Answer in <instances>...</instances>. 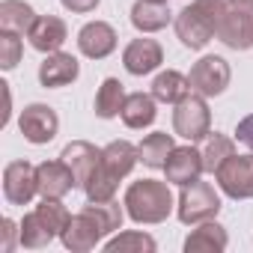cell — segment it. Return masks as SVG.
Instances as JSON below:
<instances>
[{
    "mask_svg": "<svg viewBox=\"0 0 253 253\" xmlns=\"http://www.w3.org/2000/svg\"><path fill=\"white\" fill-rule=\"evenodd\" d=\"M229 78H232L229 63H226L223 57H217V54H206V57H200V60L191 66V75H188L191 89L200 92V95H206V98L220 95V92L229 86Z\"/></svg>",
    "mask_w": 253,
    "mask_h": 253,
    "instance_id": "52a82bcc",
    "label": "cell"
},
{
    "mask_svg": "<svg viewBox=\"0 0 253 253\" xmlns=\"http://www.w3.org/2000/svg\"><path fill=\"white\" fill-rule=\"evenodd\" d=\"M33 21H36V12L24 0H3V3H0V30L27 33Z\"/></svg>",
    "mask_w": 253,
    "mask_h": 253,
    "instance_id": "d4e9b609",
    "label": "cell"
},
{
    "mask_svg": "<svg viewBox=\"0 0 253 253\" xmlns=\"http://www.w3.org/2000/svg\"><path fill=\"white\" fill-rule=\"evenodd\" d=\"M155 238L146 235V232H137V229H128V232H119L116 238H110L104 244L107 253H155Z\"/></svg>",
    "mask_w": 253,
    "mask_h": 253,
    "instance_id": "83f0119b",
    "label": "cell"
},
{
    "mask_svg": "<svg viewBox=\"0 0 253 253\" xmlns=\"http://www.w3.org/2000/svg\"><path fill=\"white\" fill-rule=\"evenodd\" d=\"M217 188L232 200H253V152L250 155H232L220 164L214 173Z\"/></svg>",
    "mask_w": 253,
    "mask_h": 253,
    "instance_id": "ba28073f",
    "label": "cell"
},
{
    "mask_svg": "<svg viewBox=\"0 0 253 253\" xmlns=\"http://www.w3.org/2000/svg\"><path fill=\"white\" fill-rule=\"evenodd\" d=\"M140 161V152L134 143L128 140H113L101 149V161L92 170L89 182L84 185L86 200H113L119 182L134 170V164Z\"/></svg>",
    "mask_w": 253,
    "mask_h": 253,
    "instance_id": "6da1fadb",
    "label": "cell"
},
{
    "mask_svg": "<svg viewBox=\"0 0 253 253\" xmlns=\"http://www.w3.org/2000/svg\"><path fill=\"white\" fill-rule=\"evenodd\" d=\"M232 155H235L232 137H226V134H220V131H211V134L206 137V146H203V167H206V173H217L220 164H223L226 158H232Z\"/></svg>",
    "mask_w": 253,
    "mask_h": 253,
    "instance_id": "4316f807",
    "label": "cell"
},
{
    "mask_svg": "<svg viewBox=\"0 0 253 253\" xmlns=\"http://www.w3.org/2000/svg\"><path fill=\"white\" fill-rule=\"evenodd\" d=\"M57 238V232L39 217V211L33 209L30 214H24V220H21V247H27V250H42V247H48L51 241Z\"/></svg>",
    "mask_w": 253,
    "mask_h": 253,
    "instance_id": "484cf974",
    "label": "cell"
},
{
    "mask_svg": "<svg viewBox=\"0 0 253 253\" xmlns=\"http://www.w3.org/2000/svg\"><path fill=\"white\" fill-rule=\"evenodd\" d=\"M217 39L232 51L253 48V0H223Z\"/></svg>",
    "mask_w": 253,
    "mask_h": 253,
    "instance_id": "277c9868",
    "label": "cell"
},
{
    "mask_svg": "<svg viewBox=\"0 0 253 253\" xmlns=\"http://www.w3.org/2000/svg\"><path fill=\"white\" fill-rule=\"evenodd\" d=\"M188 92H194L191 81H188V75H182L176 69H167V72L155 75V81H152V95L164 104H179Z\"/></svg>",
    "mask_w": 253,
    "mask_h": 253,
    "instance_id": "603a6c76",
    "label": "cell"
},
{
    "mask_svg": "<svg viewBox=\"0 0 253 253\" xmlns=\"http://www.w3.org/2000/svg\"><path fill=\"white\" fill-rule=\"evenodd\" d=\"M173 12L167 9V3H155V0H137L131 6V24L140 33H158L170 24Z\"/></svg>",
    "mask_w": 253,
    "mask_h": 253,
    "instance_id": "44dd1931",
    "label": "cell"
},
{
    "mask_svg": "<svg viewBox=\"0 0 253 253\" xmlns=\"http://www.w3.org/2000/svg\"><path fill=\"white\" fill-rule=\"evenodd\" d=\"M125 104V86L116 78H104L98 92H95V116L98 119H113L122 113Z\"/></svg>",
    "mask_w": 253,
    "mask_h": 253,
    "instance_id": "cb8c5ba5",
    "label": "cell"
},
{
    "mask_svg": "<svg viewBox=\"0 0 253 253\" xmlns=\"http://www.w3.org/2000/svg\"><path fill=\"white\" fill-rule=\"evenodd\" d=\"M235 137H238V143H244V146L253 152V113H250V116H244V119L238 122Z\"/></svg>",
    "mask_w": 253,
    "mask_h": 253,
    "instance_id": "4dcf8cb0",
    "label": "cell"
},
{
    "mask_svg": "<svg viewBox=\"0 0 253 253\" xmlns=\"http://www.w3.org/2000/svg\"><path fill=\"white\" fill-rule=\"evenodd\" d=\"M226 244H229L226 229L217 220H203L185 238V253H220L226 250Z\"/></svg>",
    "mask_w": 253,
    "mask_h": 253,
    "instance_id": "d6986e66",
    "label": "cell"
},
{
    "mask_svg": "<svg viewBox=\"0 0 253 253\" xmlns=\"http://www.w3.org/2000/svg\"><path fill=\"white\" fill-rule=\"evenodd\" d=\"M155 3H167V0H155Z\"/></svg>",
    "mask_w": 253,
    "mask_h": 253,
    "instance_id": "d6a6232c",
    "label": "cell"
},
{
    "mask_svg": "<svg viewBox=\"0 0 253 253\" xmlns=\"http://www.w3.org/2000/svg\"><path fill=\"white\" fill-rule=\"evenodd\" d=\"M164 63V51L155 39H134L122 51V66L128 75H149Z\"/></svg>",
    "mask_w": 253,
    "mask_h": 253,
    "instance_id": "9a60e30c",
    "label": "cell"
},
{
    "mask_svg": "<svg viewBox=\"0 0 253 253\" xmlns=\"http://www.w3.org/2000/svg\"><path fill=\"white\" fill-rule=\"evenodd\" d=\"M125 211L134 223H164L173 211V194H170V185L167 182H158V179H140V182H131L128 191H125Z\"/></svg>",
    "mask_w": 253,
    "mask_h": 253,
    "instance_id": "7a4b0ae2",
    "label": "cell"
},
{
    "mask_svg": "<svg viewBox=\"0 0 253 253\" xmlns=\"http://www.w3.org/2000/svg\"><path fill=\"white\" fill-rule=\"evenodd\" d=\"M18 128H21V134H24L27 143L45 146V143H51V140L57 137V131H60L57 110L48 107V104H42V101H33V104H27V107L21 110Z\"/></svg>",
    "mask_w": 253,
    "mask_h": 253,
    "instance_id": "9c48e42d",
    "label": "cell"
},
{
    "mask_svg": "<svg viewBox=\"0 0 253 253\" xmlns=\"http://www.w3.org/2000/svg\"><path fill=\"white\" fill-rule=\"evenodd\" d=\"M104 235H107V232L98 226V220H95L86 209H81L78 214H72L69 223H66V229L60 232L66 250H75V253H86V250H92Z\"/></svg>",
    "mask_w": 253,
    "mask_h": 253,
    "instance_id": "8fae6325",
    "label": "cell"
},
{
    "mask_svg": "<svg viewBox=\"0 0 253 253\" xmlns=\"http://www.w3.org/2000/svg\"><path fill=\"white\" fill-rule=\"evenodd\" d=\"M0 226H3V229H0V232H3L0 250H3V253H9V250L15 247V238H21V223H15L12 217H3V223H0Z\"/></svg>",
    "mask_w": 253,
    "mask_h": 253,
    "instance_id": "f546056e",
    "label": "cell"
},
{
    "mask_svg": "<svg viewBox=\"0 0 253 253\" xmlns=\"http://www.w3.org/2000/svg\"><path fill=\"white\" fill-rule=\"evenodd\" d=\"M164 173H167V182H173V185H188V182H197L203 173H206V167H203V152H197L194 149V143L191 146H176L173 152H170V158H167V164H164Z\"/></svg>",
    "mask_w": 253,
    "mask_h": 253,
    "instance_id": "5bb4252c",
    "label": "cell"
},
{
    "mask_svg": "<svg viewBox=\"0 0 253 253\" xmlns=\"http://www.w3.org/2000/svg\"><path fill=\"white\" fill-rule=\"evenodd\" d=\"M220 15H223V0H194L191 6H185L176 15L173 27L179 42L191 51H203L217 36Z\"/></svg>",
    "mask_w": 253,
    "mask_h": 253,
    "instance_id": "3957f363",
    "label": "cell"
},
{
    "mask_svg": "<svg viewBox=\"0 0 253 253\" xmlns=\"http://www.w3.org/2000/svg\"><path fill=\"white\" fill-rule=\"evenodd\" d=\"M158 98L152 92H131L125 95V104H122V122L128 125V128H149L158 116Z\"/></svg>",
    "mask_w": 253,
    "mask_h": 253,
    "instance_id": "ffe728a7",
    "label": "cell"
},
{
    "mask_svg": "<svg viewBox=\"0 0 253 253\" xmlns=\"http://www.w3.org/2000/svg\"><path fill=\"white\" fill-rule=\"evenodd\" d=\"M60 158L72 167L78 188H84V185L89 182L92 170H95V167H98V161H101V149H95V146H92V143H86V140H72V143L63 149V155H60Z\"/></svg>",
    "mask_w": 253,
    "mask_h": 253,
    "instance_id": "ac0fdd59",
    "label": "cell"
},
{
    "mask_svg": "<svg viewBox=\"0 0 253 253\" xmlns=\"http://www.w3.org/2000/svg\"><path fill=\"white\" fill-rule=\"evenodd\" d=\"M81 75V66L72 54H63V51H54L42 60L39 66V84L45 89H60V86H69L75 84Z\"/></svg>",
    "mask_w": 253,
    "mask_h": 253,
    "instance_id": "2e32d148",
    "label": "cell"
},
{
    "mask_svg": "<svg viewBox=\"0 0 253 253\" xmlns=\"http://www.w3.org/2000/svg\"><path fill=\"white\" fill-rule=\"evenodd\" d=\"M36 179H39V194L42 197H54L63 200L72 188H78L72 167L60 158V161H42L36 167Z\"/></svg>",
    "mask_w": 253,
    "mask_h": 253,
    "instance_id": "e0dca14e",
    "label": "cell"
},
{
    "mask_svg": "<svg viewBox=\"0 0 253 253\" xmlns=\"http://www.w3.org/2000/svg\"><path fill=\"white\" fill-rule=\"evenodd\" d=\"M66 39H69V27H66V21L57 18V15H36V21H33L30 30H27L30 48H36V51H42V54L60 51V48L66 45Z\"/></svg>",
    "mask_w": 253,
    "mask_h": 253,
    "instance_id": "7c38bea8",
    "label": "cell"
},
{
    "mask_svg": "<svg viewBox=\"0 0 253 253\" xmlns=\"http://www.w3.org/2000/svg\"><path fill=\"white\" fill-rule=\"evenodd\" d=\"M39 194V179L36 167L30 161H12L3 170V197L12 206H27Z\"/></svg>",
    "mask_w": 253,
    "mask_h": 253,
    "instance_id": "30bf717a",
    "label": "cell"
},
{
    "mask_svg": "<svg viewBox=\"0 0 253 253\" xmlns=\"http://www.w3.org/2000/svg\"><path fill=\"white\" fill-rule=\"evenodd\" d=\"M60 3L69 9V12H75V15H86V12H92L101 0H60Z\"/></svg>",
    "mask_w": 253,
    "mask_h": 253,
    "instance_id": "1f68e13d",
    "label": "cell"
},
{
    "mask_svg": "<svg viewBox=\"0 0 253 253\" xmlns=\"http://www.w3.org/2000/svg\"><path fill=\"white\" fill-rule=\"evenodd\" d=\"M217 211H220V194L214 191V185L200 182V179L182 185L179 206H176V217L185 226H197L203 220H214Z\"/></svg>",
    "mask_w": 253,
    "mask_h": 253,
    "instance_id": "5b68a950",
    "label": "cell"
},
{
    "mask_svg": "<svg viewBox=\"0 0 253 253\" xmlns=\"http://www.w3.org/2000/svg\"><path fill=\"white\" fill-rule=\"evenodd\" d=\"M78 51L89 60H104L116 51V30L107 21H89L78 33Z\"/></svg>",
    "mask_w": 253,
    "mask_h": 253,
    "instance_id": "4fadbf2b",
    "label": "cell"
},
{
    "mask_svg": "<svg viewBox=\"0 0 253 253\" xmlns=\"http://www.w3.org/2000/svg\"><path fill=\"white\" fill-rule=\"evenodd\" d=\"M173 149H176V143H173V134H167V131H152V134H146L137 143L140 161L149 170H164V164H167V158H170Z\"/></svg>",
    "mask_w": 253,
    "mask_h": 253,
    "instance_id": "7402d4cb",
    "label": "cell"
},
{
    "mask_svg": "<svg viewBox=\"0 0 253 253\" xmlns=\"http://www.w3.org/2000/svg\"><path fill=\"white\" fill-rule=\"evenodd\" d=\"M173 131L179 137H185L188 143H200L211 134V113L206 104V95L200 92H188L176 110H173Z\"/></svg>",
    "mask_w": 253,
    "mask_h": 253,
    "instance_id": "8992f818",
    "label": "cell"
},
{
    "mask_svg": "<svg viewBox=\"0 0 253 253\" xmlns=\"http://www.w3.org/2000/svg\"><path fill=\"white\" fill-rule=\"evenodd\" d=\"M21 33H12V30H0V69L3 72H12L18 63H21V54H24V45L18 39Z\"/></svg>",
    "mask_w": 253,
    "mask_h": 253,
    "instance_id": "f1b7e54d",
    "label": "cell"
}]
</instances>
